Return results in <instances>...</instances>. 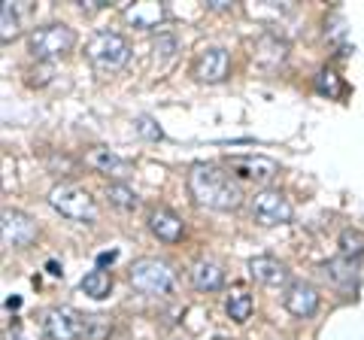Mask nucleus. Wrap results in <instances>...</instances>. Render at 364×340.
<instances>
[{"instance_id": "obj_3", "label": "nucleus", "mask_w": 364, "mask_h": 340, "mask_svg": "<svg viewBox=\"0 0 364 340\" xmlns=\"http://www.w3.org/2000/svg\"><path fill=\"white\" fill-rule=\"evenodd\" d=\"M76 46V33L73 28L67 25H43V28H33L31 37H28V49L37 61H52V58H61Z\"/></svg>"}, {"instance_id": "obj_26", "label": "nucleus", "mask_w": 364, "mask_h": 340, "mask_svg": "<svg viewBox=\"0 0 364 340\" xmlns=\"http://www.w3.org/2000/svg\"><path fill=\"white\" fill-rule=\"evenodd\" d=\"M116 258H119V253H116V249H112V253H100V255H97V267L104 270L107 265H112V262H116Z\"/></svg>"}, {"instance_id": "obj_11", "label": "nucleus", "mask_w": 364, "mask_h": 340, "mask_svg": "<svg viewBox=\"0 0 364 340\" xmlns=\"http://www.w3.org/2000/svg\"><path fill=\"white\" fill-rule=\"evenodd\" d=\"M286 310L291 316H301V319L313 316L318 310V292L310 286V282H291L286 289Z\"/></svg>"}, {"instance_id": "obj_12", "label": "nucleus", "mask_w": 364, "mask_h": 340, "mask_svg": "<svg viewBox=\"0 0 364 340\" xmlns=\"http://www.w3.org/2000/svg\"><path fill=\"white\" fill-rule=\"evenodd\" d=\"M164 18H167V9H164V4H155V0H143V4L124 6V21L134 28H143V31L158 28Z\"/></svg>"}, {"instance_id": "obj_7", "label": "nucleus", "mask_w": 364, "mask_h": 340, "mask_svg": "<svg viewBox=\"0 0 364 340\" xmlns=\"http://www.w3.org/2000/svg\"><path fill=\"white\" fill-rule=\"evenodd\" d=\"M252 216L261 222V225H286L291 222L294 210L289 198L282 195L277 188H261L258 195L252 198Z\"/></svg>"}, {"instance_id": "obj_17", "label": "nucleus", "mask_w": 364, "mask_h": 340, "mask_svg": "<svg viewBox=\"0 0 364 340\" xmlns=\"http://www.w3.org/2000/svg\"><path fill=\"white\" fill-rule=\"evenodd\" d=\"M322 270H325V277L340 289L355 286V280H358V262H352V258H346V255H337V258H331V262H325Z\"/></svg>"}, {"instance_id": "obj_9", "label": "nucleus", "mask_w": 364, "mask_h": 340, "mask_svg": "<svg viewBox=\"0 0 364 340\" xmlns=\"http://www.w3.org/2000/svg\"><path fill=\"white\" fill-rule=\"evenodd\" d=\"M231 73V55H228L222 46H210L198 55L195 61V76L200 83H222Z\"/></svg>"}, {"instance_id": "obj_29", "label": "nucleus", "mask_w": 364, "mask_h": 340, "mask_svg": "<svg viewBox=\"0 0 364 340\" xmlns=\"http://www.w3.org/2000/svg\"><path fill=\"white\" fill-rule=\"evenodd\" d=\"M49 274H52V277H61V267H58V262H49Z\"/></svg>"}, {"instance_id": "obj_13", "label": "nucleus", "mask_w": 364, "mask_h": 340, "mask_svg": "<svg viewBox=\"0 0 364 340\" xmlns=\"http://www.w3.org/2000/svg\"><path fill=\"white\" fill-rule=\"evenodd\" d=\"M249 277L261 282V286H282V282L289 280V270L273 255H255L252 262H249Z\"/></svg>"}, {"instance_id": "obj_21", "label": "nucleus", "mask_w": 364, "mask_h": 340, "mask_svg": "<svg viewBox=\"0 0 364 340\" xmlns=\"http://www.w3.org/2000/svg\"><path fill=\"white\" fill-rule=\"evenodd\" d=\"M107 198H109V203H116V207H122V210H136L140 207V198H136L134 191L128 186H122V183L107 186Z\"/></svg>"}, {"instance_id": "obj_18", "label": "nucleus", "mask_w": 364, "mask_h": 340, "mask_svg": "<svg viewBox=\"0 0 364 340\" xmlns=\"http://www.w3.org/2000/svg\"><path fill=\"white\" fill-rule=\"evenodd\" d=\"M79 289H82L88 298H95V301H104L109 298V292H112V274H107V270H100L95 267L91 274L82 277V282H79Z\"/></svg>"}, {"instance_id": "obj_28", "label": "nucleus", "mask_w": 364, "mask_h": 340, "mask_svg": "<svg viewBox=\"0 0 364 340\" xmlns=\"http://www.w3.org/2000/svg\"><path fill=\"white\" fill-rule=\"evenodd\" d=\"M210 6H213V9H228L231 4H228V0H210Z\"/></svg>"}, {"instance_id": "obj_20", "label": "nucleus", "mask_w": 364, "mask_h": 340, "mask_svg": "<svg viewBox=\"0 0 364 340\" xmlns=\"http://www.w3.org/2000/svg\"><path fill=\"white\" fill-rule=\"evenodd\" d=\"M340 255L358 262V258L364 255V234L355 231V228H343V231H340Z\"/></svg>"}, {"instance_id": "obj_6", "label": "nucleus", "mask_w": 364, "mask_h": 340, "mask_svg": "<svg viewBox=\"0 0 364 340\" xmlns=\"http://www.w3.org/2000/svg\"><path fill=\"white\" fill-rule=\"evenodd\" d=\"M43 331L52 340H82L88 337V319L73 307H52L43 316Z\"/></svg>"}, {"instance_id": "obj_16", "label": "nucleus", "mask_w": 364, "mask_h": 340, "mask_svg": "<svg viewBox=\"0 0 364 340\" xmlns=\"http://www.w3.org/2000/svg\"><path fill=\"white\" fill-rule=\"evenodd\" d=\"M85 164L95 167V170H100V174H109V176H128V174H131V164L124 161L122 155L104 149V146L91 149V152L85 155Z\"/></svg>"}, {"instance_id": "obj_23", "label": "nucleus", "mask_w": 364, "mask_h": 340, "mask_svg": "<svg viewBox=\"0 0 364 340\" xmlns=\"http://www.w3.org/2000/svg\"><path fill=\"white\" fill-rule=\"evenodd\" d=\"M0 40L4 43H9L18 33V16H16V9H13V4H4V9H0Z\"/></svg>"}, {"instance_id": "obj_8", "label": "nucleus", "mask_w": 364, "mask_h": 340, "mask_svg": "<svg viewBox=\"0 0 364 340\" xmlns=\"http://www.w3.org/2000/svg\"><path fill=\"white\" fill-rule=\"evenodd\" d=\"M0 228H4V246H28L37 240V222H33L28 213L21 210H4V216H0Z\"/></svg>"}, {"instance_id": "obj_10", "label": "nucleus", "mask_w": 364, "mask_h": 340, "mask_svg": "<svg viewBox=\"0 0 364 340\" xmlns=\"http://www.w3.org/2000/svg\"><path fill=\"white\" fill-rule=\"evenodd\" d=\"M231 167L237 174H243L246 179H255V183H270L273 176L279 174V164L267 155H240L231 158Z\"/></svg>"}, {"instance_id": "obj_25", "label": "nucleus", "mask_w": 364, "mask_h": 340, "mask_svg": "<svg viewBox=\"0 0 364 340\" xmlns=\"http://www.w3.org/2000/svg\"><path fill=\"white\" fill-rule=\"evenodd\" d=\"M152 49H155V55H161V58H170V55L176 52V40L173 37H158L152 43Z\"/></svg>"}, {"instance_id": "obj_15", "label": "nucleus", "mask_w": 364, "mask_h": 340, "mask_svg": "<svg viewBox=\"0 0 364 340\" xmlns=\"http://www.w3.org/2000/svg\"><path fill=\"white\" fill-rule=\"evenodd\" d=\"M149 228H152V234L158 237V240L176 243L182 237V231H186V225H182V219L176 216L173 210L158 207V210H152V216H149Z\"/></svg>"}, {"instance_id": "obj_1", "label": "nucleus", "mask_w": 364, "mask_h": 340, "mask_svg": "<svg viewBox=\"0 0 364 340\" xmlns=\"http://www.w3.org/2000/svg\"><path fill=\"white\" fill-rule=\"evenodd\" d=\"M188 191L200 207L210 210H237L243 203L240 183L215 164H195L188 170Z\"/></svg>"}, {"instance_id": "obj_2", "label": "nucleus", "mask_w": 364, "mask_h": 340, "mask_svg": "<svg viewBox=\"0 0 364 340\" xmlns=\"http://www.w3.org/2000/svg\"><path fill=\"white\" fill-rule=\"evenodd\" d=\"M85 52H88V61L97 70H122L131 58V43L116 31H97L88 40Z\"/></svg>"}, {"instance_id": "obj_19", "label": "nucleus", "mask_w": 364, "mask_h": 340, "mask_svg": "<svg viewBox=\"0 0 364 340\" xmlns=\"http://www.w3.org/2000/svg\"><path fill=\"white\" fill-rule=\"evenodd\" d=\"M252 307H255V301H252V294H249L246 289H231V294H228V301H225L228 316H231L234 322H240V325L252 316Z\"/></svg>"}, {"instance_id": "obj_5", "label": "nucleus", "mask_w": 364, "mask_h": 340, "mask_svg": "<svg viewBox=\"0 0 364 340\" xmlns=\"http://www.w3.org/2000/svg\"><path fill=\"white\" fill-rule=\"evenodd\" d=\"M49 203L52 210H58L61 216L73 219V222H82V225H91L97 219V203L88 191L76 188V186H55L49 191Z\"/></svg>"}, {"instance_id": "obj_24", "label": "nucleus", "mask_w": 364, "mask_h": 340, "mask_svg": "<svg viewBox=\"0 0 364 340\" xmlns=\"http://www.w3.org/2000/svg\"><path fill=\"white\" fill-rule=\"evenodd\" d=\"M134 131L140 134V137H146V140H161L164 137V131L158 128V122L152 116H136L134 119Z\"/></svg>"}, {"instance_id": "obj_27", "label": "nucleus", "mask_w": 364, "mask_h": 340, "mask_svg": "<svg viewBox=\"0 0 364 340\" xmlns=\"http://www.w3.org/2000/svg\"><path fill=\"white\" fill-rule=\"evenodd\" d=\"M21 307V298H6V310H18Z\"/></svg>"}, {"instance_id": "obj_22", "label": "nucleus", "mask_w": 364, "mask_h": 340, "mask_svg": "<svg viewBox=\"0 0 364 340\" xmlns=\"http://www.w3.org/2000/svg\"><path fill=\"white\" fill-rule=\"evenodd\" d=\"M316 88L322 95H328V97H340V95H343V83H340V76L334 70H318Z\"/></svg>"}, {"instance_id": "obj_14", "label": "nucleus", "mask_w": 364, "mask_h": 340, "mask_svg": "<svg viewBox=\"0 0 364 340\" xmlns=\"http://www.w3.org/2000/svg\"><path fill=\"white\" fill-rule=\"evenodd\" d=\"M188 277H191V286H195L198 292H219L225 286V270H222V265L210 262V258H200V262L191 265Z\"/></svg>"}, {"instance_id": "obj_4", "label": "nucleus", "mask_w": 364, "mask_h": 340, "mask_svg": "<svg viewBox=\"0 0 364 340\" xmlns=\"http://www.w3.org/2000/svg\"><path fill=\"white\" fill-rule=\"evenodd\" d=\"M176 282V270L161 258H136L131 267V286L143 294H167Z\"/></svg>"}]
</instances>
